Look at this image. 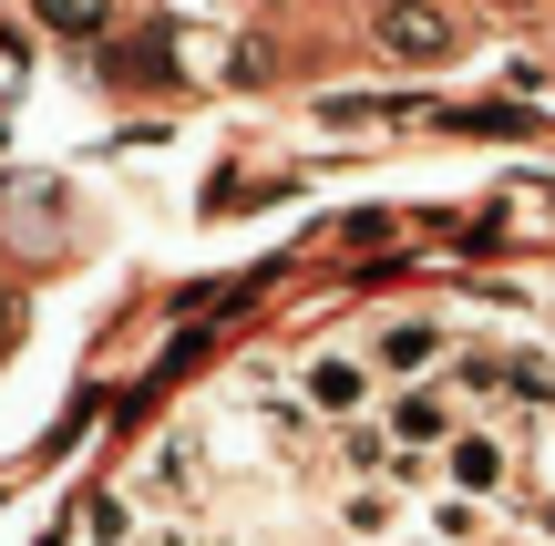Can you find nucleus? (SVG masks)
<instances>
[{"instance_id": "nucleus-4", "label": "nucleus", "mask_w": 555, "mask_h": 546, "mask_svg": "<svg viewBox=\"0 0 555 546\" xmlns=\"http://www.w3.org/2000/svg\"><path fill=\"white\" fill-rule=\"evenodd\" d=\"M442 485H453V495H504V485H515V454H504L494 433L463 423L453 444H442Z\"/></svg>"}, {"instance_id": "nucleus-3", "label": "nucleus", "mask_w": 555, "mask_h": 546, "mask_svg": "<svg viewBox=\"0 0 555 546\" xmlns=\"http://www.w3.org/2000/svg\"><path fill=\"white\" fill-rule=\"evenodd\" d=\"M360 361H371L380 382L401 392V382H422V371H442V361H453V330H442V320H380Z\"/></svg>"}, {"instance_id": "nucleus-5", "label": "nucleus", "mask_w": 555, "mask_h": 546, "mask_svg": "<svg viewBox=\"0 0 555 546\" xmlns=\"http://www.w3.org/2000/svg\"><path fill=\"white\" fill-rule=\"evenodd\" d=\"M371 11H380V41H391L401 62H442L453 52V21H442L433 0H371Z\"/></svg>"}, {"instance_id": "nucleus-6", "label": "nucleus", "mask_w": 555, "mask_h": 546, "mask_svg": "<svg viewBox=\"0 0 555 546\" xmlns=\"http://www.w3.org/2000/svg\"><path fill=\"white\" fill-rule=\"evenodd\" d=\"M41 21H52V31H73V41H93L103 21H114V0H31Z\"/></svg>"}, {"instance_id": "nucleus-2", "label": "nucleus", "mask_w": 555, "mask_h": 546, "mask_svg": "<svg viewBox=\"0 0 555 546\" xmlns=\"http://www.w3.org/2000/svg\"><path fill=\"white\" fill-rule=\"evenodd\" d=\"M380 433H391L401 454H442L463 433V392L453 382H401L391 403H380Z\"/></svg>"}, {"instance_id": "nucleus-1", "label": "nucleus", "mask_w": 555, "mask_h": 546, "mask_svg": "<svg viewBox=\"0 0 555 546\" xmlns=\"http://www.w3.org/2000/svg\"><path fill=\"white\" fill-rule=\"evenodd\" d=\"M371 403H380V371L360 361V351H309V361H298V412H319V423H360Z\"/></svg>"}]
</instances>
